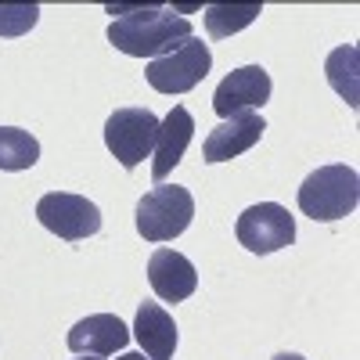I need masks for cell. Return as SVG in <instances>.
<instances>
[{
	"instance_id": "1",
	"label": "cell",
	"mask_w": 360,
	"mask_h": 360,
	"mask_svg": "<svg viewBox=\"0 0 360 360\" xmlns=\"http://www.w3.org/2000/svg\"><path fill=\"white\" fill-rule=\"evenodd\" d=\"M108 15H123L108 25V40L115 51L130 58H162L176 51L191 33V22L180 18L173 8H108Z\"/></svg>"
},
{
	"instance_id": "2",
	"label": "cell",
	"mask_w": 360,
	"mask_h": 360,
	"mask_svg": "<svg viewBox=\"0 0 360 360\" xmlns=\"http://www.w3.org/2000/svg\"><path fill=\"white\" fill-rule=\"evenodd\" d=\"M360 202V176L353 166H321L299 188V209L310 220H342Z\"/></svg>"
},
{
	"instance_id": "3",
	"label": "cell",
	"mask_w": 360,
	"mask_h": 360,
	"mask_svg": "<svg viewBox=\"0 0 360 360\" xmlns=\"http://www.w3.org/2000/svg\"><path fill=\"white\" fill-rule=\"evenodd\" d=\"M195 220V198L180 184H159L137 202V231L144 242H173Z\"/></svg>"
},
{
	"instance_id": "4",
	"label": "cell",
	"mask_w": 360,
	"mask_h": 360,
	"mask_svg": "<svg viewBox=\"0 0 360 360\" xmlns=\"http://www.w3.org/2000/svg\"><path fill=\"white\" fill-rule=\"evenodd\" d=\"M209 69H213L209 47L198 37H188L176 51L155 58V62L148 65V83H152V90H159V94H188V90H195L209 76Z\"/></svg>"
},
{
	"instance_id": "5",
	"label": "cell",
	"mask_w": 360,
	"mask_h": 360,
	"mask_svg": "<svg viewBox=\"0 0 360 360\" xmlns=\"http://www.w3.org/2000/svg\"><path fill=\"white\" fill-rule=\"evenodd\" d=\"M155 137H159V119L148 108H119L105 123L108 152L127 169H137L148 155L155 152Z\"/></svg>"
},
{
	"instance_id": "6",
	"label": "cell",
	"mask_w": 360,
	"mask_h": 360,
	"mask_svg": "<svg viewBox=\"0 0 360 360\" xmlns=\"http://www.w3.org/2000/svg\"><path fill=\"white\" fill-rule=\"evenodd\" d=\"M234 234L249 252L256 256H266V252H278V249H288L295 242V220L285 205L278 202H259V205H249L242 217L234 224Z\"/></svg>"
},
{
	"instance_id": "7",
	"label": "cell",
	"mask_w": 360,
	"mask_h": 360,
	"mask_svg": "<svg viewBox=\"0 0 360 360\" xmlns=\"http://www.w3.org/2000/svg\"><path fill=\"white\" fill-rule=\"evenodd\" d=\"M37 220L58 234L65 242H83V238L101 231V209L83 198V195H69V191H51L37 202Z\"/></svg>"
},
{
	"instance_id": "8",
	"label": "cell",
	"mask_w": 360,
	"mask_h": 360,
	"mask_svg": "<svg viewBox=\"0 0 360 360\" xmlns=\"http://www.w3.org/2000/svg\"><path fill=\"white\" fill-rule=\"evenodd\" d=\"M270 101V76L263 65H242L231 76H224V83L213 94V108L220 119L242 115V112H256Z\"/></svg>"
},
{
	"instance_id": "9",
	"label": "cell",
	"mask_w": 360,
	"mask_h": 360,
	"mask_svg": "<svg viewBox=\"0 0 360 360\" xmlns=\"http://www.w3.org/2000/svg\"><path fill=\"white\" fill-rule=\"evenodd\" d=\"M263 130H266V123H263L259 112L231 115V119H224L217 130H209V137L202 144V159L205 162H231L242 152H249V148L263 137Z\"/></svg>"
},
{
	"instance_id": "10",
	"label": "cell",
	"mask_w": 360,
	"mask_h": 360,
	"mask_svg": "<svg viewBox=\"0 0 360 360\" xmlns=\"http://www.w3.org/2000/svg\"><path fill=\"white\" fill-rule=\"evenodd\" d=\"M127 342H130V328L115 314H90L76 321L69 332V349L79 356H112L127 349Z\"/></svg>"
},
{
	"instance_id": "11",
	"label": "cell",
	"mask_w": 360,
	"mask_h": 360,
	"mask_svg": "<svg viewBox=\"0 0 360 360\" xmlns=\"http://www.w3.org/2000/svg\"><path fill=\"white\" fill-rule=\"evenodd\" d=\"M148 281H152L155 295L162 303H184L198 288V274L188 256H180L173 249H155L148 259Z\"/></svg>"
},
{
	"instance_id": "12",
	"label": "cell",
	"mask_w": 360,
	"mask_h": 360,
	"mask_svg": "<svg viewBox=\"0 0 360 360\" xmlns=\"http://www.w3.org/2000/svg\"><path fill=\"white\" fill-rule=\"evenodd\" d=\"M195 137V119L184 105H173V112L159 123V137H155V162H152V176L155 184H162V180L173 173V166H180V159H184L188 144Z\"/></svg>"
},
{
	"instance_id": "13",
	"label": "cell",
	"mask_w": 360,
	"mask_h": 360,
	"mask_svg": "<svg viewBox=\"0 0 360 360\" xmlns=\"http://www.w3.org/2000/svg\"><path fill=\"white\" fill-rule=\"evenodd\" d=\"M134 335H137V342H141L148 360H173L176 324L159 303H141L137 321H134Z\"/></svg>"
},
{
	"instance_id": "14",
	"label": "cell",
	"mask_w": 360,
	"mask_h": 360,
	"mask_svg": "<svg viewBox=\"0 0 360 360\" xmlns=\"http://www.w3.org/2000/svg\"><path fill=\"white\" fill-rule=\"evenodd\" d=\"M324 72H328V83H332L335 94H339L349 108H356V105H360V86H356V72H360V51H356L353 44L335 47L332 54H328V65H324Z\"/></svg>"
},
{
	"instance_id": "15",
	"label": "cell",
	"mask_w": 360,
	"mask_h": 360,
	"mask_svg": "<svg viewBox=\"0 0 360 360\" xmlns=\"http://www.w3.org/2000/svg\"><path fill=\"white\" fill-rule=\"evenodd\" d=\"M37 159H40V141L33 134L18 127H0V169L18 173L37 166Z\"/></svg>"
},
{
	"instance_id": "16",
	"label": "cell",
	"mask_w": 360,
	"mask_h": 360,
	"mask_svg": "<svg viewBox=\"0 0 360 360\" xmlns=\"http://www.w3.org/2000/svg\"><path fill=\"white\" fill-rule=\"evenodd\" d=\"M259 4H209L205 8V29L213 40H224V37H234L238 29H245L259 18Z\"/></svg>"
},
{
	"instance_id": "17",
	"label": "cell",
	"mask_w": 360,
	"mask_h": 360,
	"mask_svg": "<svg viewBox=\"0 0 360 360\" xmlns=\"http://www.w3.org/2000/svg\"><path fill=\"white\" fill-rule=\"evenodd\" d=\"M40 8L37 4H0V37H22L37 25Z\"/></svg>"
},
{
	"instance_id": "18",
	"label": "cell",
	"mask_w": 360,
	"mask_h": 360,
	"mask_svg": "<svg viewBox=\"0 0 360 360\" xmlns=\"http://www.w3.org/2000/svg\"><path fill=\"white\" fill-rule=\"evenodd\" d=\"M274 360H307V356H299V353H278Z\"/></svg>"
},
{
	"instance_id": "19",
	"label": "cell",
	"mask_w": 360,
	"mask_h": 360,
	"mask_svg": "<svg viewBox=\"0 0 360 360\" xmlns=\"http://www.w3.org/2000/svg\"><path fill=\"white\" fill-rule=\"evenodd\" d=\"M119 360H148V356H144V353H123Z\"/></svg>"
},
{
	"instance_id": "20",
	"label": "cell",
	"mask_w": 360,
	"mask_h": 360,
	"mask_svg": "<svg viewBox=\"0 0 360 360\" xmlns=\"http://www.w3.org/2000/svg\"><path fill=\"white\" fill-rule=\"evenodd\" d=\"M83 360H98V356H83Z\"/></svg>"
}]
</instances>
